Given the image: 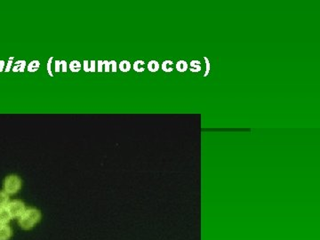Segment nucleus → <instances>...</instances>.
Masks as SVG:
<instances>
[{"mask_svg":"<svg viewBox=\"0 0 320 240\" xmlns=\"http://www.w3.org/2000/svg\"><path fill=\"white\" fill-rule=\"evenodd\" d=\"M53 60V57H50L49 60L47 61V72L48 74L50 75V77H53V74L52 72V69H51V65H52V60Z\"/></svg>","mask_w":320,"mask_h":240,"instance_id":"18","label":"nucleus"},{"mask_svg":"<svg viewBox=\"0 0 320 240\" xmlns=\"http://www.w3.org/2000/svg\"><path fill=\"white\" fill-rule=\"evenodd\" d=\"M15 64H18L20 66V69H19V72H24L25 70V68L27 66L26 60H17L15 62Z\"/></svg>","mask_w":320,"mask_h":240,"instance_id":"17","label":"nucleus"},{"mask_svg":"<svg viewBox=\"0 0 320 240\" xmlns=\"http://www.w3.org/2000/svg\"><path fill=\"white\" fill-rule=\"evenodd\" d=\"M9 203V195L4 190L0 191V207H7Z\"/></svg>","mask_w":320,"mask_h":240,"instance_id":"8","label":"nucleus"},{"mask_svg":"<svg viewBox=\"0 0 320 240\" xmlns=\"http://www.w3.org/2000/svg\"><path fill=\"white\" fill-rule=\"evenodd\" d=\"M13 57H10L9 58V60L7 61V65L6 66V69H5V71L6 72H9L11 69H12V66H13Z\"/></svg>","mask_w":320,"mask_h":240,"instance_id":"19","label":"nucleus"},{"mask_svg":"<svg viewBox=\"0 0 320 240\" xmlns=\"http://www.w3.org/2000/svg\"><path fill=\"white\" fill-rule=\"evenodd\" d=\"M7 211L9 212L12 218H19L22 213L26 210L25 204L20 200H13L9 201L7 206Z\"/></svg>","mask_w":320,"mask_h":240,"instance_id":"3","label":"nucleus"},{"mask_svg":"<svg viewBox=\"0 0 320 240\" xmlns=\"http://www.w3.org/2000/svg\"><path fill=\"white\" fill-rule=\"evenodd\" d=\"M12 219L7 207H0V225L7 224Z\"/></svg>","mask_w":320,"mask_h":240,"instance_id":"5","label":"nucleus"},{"mask_svg":"<svg viewBox=\"0 0 320 240\" xmlns=\"http://www.w3.org/2000/svg\"><path fill=\"white\" fill-rule=\"evenodd\" d=\"M131 68H132L131 63L128 60H123V61L120 62L119 69L121 71H123V72H128L131 69Z\"/></svg>","mask_w":320,"mask_h":240,"instance_id":"12","label":"nucleus"},{"mask_svg":"<svg viewBox=\"0 0 320 240\" xmlns=\"http://www.w3.org/2000/svg\"><path fill=\"white\" fill-rule=\"evenodd\" d=\"M190 66H191V71L192 72H198L200 71L201 69V67H200V61L198 60H192L190 62Z\"/></svg>","mask_w":320,"mask_h":240,"instance_id":"16","label":"nucleus"},{"mask_svg":"<svg viewBox=\"0 0 320 240\" xmlns=\"http://www.w3.org/2000/svg\"><path fill=\"white\" fill-rule=\"evenodd\" d=\"M104 71L105 72H109L110 69H109V62L108 60H104Z\"/></svg>","mask_w":320,"mask_h":240,"instance_id":"23","label":"nucleus"},{"mask_svg":"<svg viewBox=\"0 0 320 240\" xmlns=\"http://www.w3.org/2000/svg\"><path fill=\"white\" fill-rule=\"evenodd\" d=\"M55 72H67L68 71V64L65 60H56L55 61V67H54Z\"/></svg>","mask_w":320,"mask_h":240,"instance_id":"7","label":"nucleus"},{"mask_svg":"<svg viewBox=\"0 0 320 240\" xmlns=\"http://www.w3.org/2000/svg\"><path fill=\"white\" fill-rule=\"evenodd\" d=\"M69 69H70L72 72L76 73V72H78L80 69H81L82 65H81V63H80L78 60H72V61L69 63Z\"/></svg>","mask_w":320,"mask_h":240,"instance_id":"10","label":"nucleus"},{"mask_svg":"<svg viewBox=\"0 0 320 240\" xmlns=\"http://www.w3.org/2000/svg\"><path fill=\"white\" fill-rule=\"evenodd\" d=\"M83 69L86 72H95L96 71V61L95 60H84Z\"/></svg>","mask_w":320,"mask_h":240,"instance_id":"6","label":"nucleus"},{"mask_svg":"<svg viewBox=\"0 0 320 240\" xmlns=\"http://www.w3.org/2000/svg\"><path fill=\"white\" fill-rule=\"evenodd\" d=\"M176 69L179 72H184L188 69V64L185 60H180L176 64Z\"/></svg>","mask_w":320,"mask_h":240,"instance_id":"13","label":"nucleus"},{"mask_svg":"<svg viewBox=\"0 0 320 240\" xmlns=\"http://www.w3.org/2000/svg\"><path fill=\"white\" fill-rule=\"evenodd\" d=\"M98 72L104 71V60H98L97 61V69Z\"/></svg>","mask_w":320,"mask_h":240,"instance_id":"20","label":"nucleus"},{"mask_svg":"<svg viewBox=\"0 0 320 240\" xmlns=\"http://www.w3.org/2000/svg\"><path fill=\"white\" fill-rule=\"evenodd\" d=\"M204 59H205L206 62H207V71H206V73L204 75V77H207L208 73H209V70H210V63H209V60H208L207 57H204Z\"/></svg>","mask_w":320,"mask_h":240,"instance_id":"22","label":"nucleus"},{"mask_svg":"<svg viewBox=\"0 0 320 240\" xmlns=\"http://www.w3.org/2000/svg\"><path fill=\"white\" fill-rule=\"evenodd\" d=\"M143 64H144V61L143 60H137L133 63V69L136 71V72H143L144 71V69H143Z\"/></svg>","mask_w":320,"mask_h":240,"instance_id":"14","label":"nucleus"},{"mask_svg":"<svg viewBox=\"0 0 320 240\" xmlns=\"http://www.w3.org/2000/svg\"><path fill=\"white\" fill-rule=\"evenodd\" d=\"M5 67H6V62H5V60H0V72H2L3 70H5Z\"/></svg>","mask_w":320,"mask_h":240,"instance_id":"24","label":"nucleus"},{"mask_svg":"<svg viewBox=\"0 0 320 240\" xmlns=\"http://www.w3.org/2000/svg\"><path fill=\"white\" fill-rule=\"evenodd\" d=\"M159 63L157 60H151L148 64V69L150 72H156L159 69Z\"/></svg>","mask_w":320,"mask_h":240,"instance_id":"11","label":"nucleus"},{"mask_svg":"<svg viewBox=\"0 0 320 240\" xmlns=\"http://www.w3.org/2000/svg\"><path fill=\"white\" fill-rule=\"evenodd\" d=\"M172 64H173L172 60H166V61H164L163 64H162V69L165 72H172L173 71V69L171 67Z\"/></svg>","mask_w":320,"mask_h":240,"instance_id":"15","label":"nucleus"},{"mask_svg":"<svg viewBox=\"0 0 320 240\" xmlns=\"http://www.w3.org/2000/svg\"><path fill=\"white\" fill-rule=\"evenodd\" d=\"M12 236V229L7 224L0 225V240H8Z\"/></svg>","mask_w":320,"mask_h":240,"instance_id":"4","label":"nucleus"},{"mask_svg":"<svg viewBox=\"0 0 320 240\" xmlns=\"http://www.w3.org/2000/svg\"><path fill=\"white\" fill-rule=\"evenodd\" d=\"M40 67V62H39V60H32L29 65H28V67H27V69H28V71L29 72H31V73H33V72H36L38 69V68Z\"/></svg>","mask_w":320,"mask_h":240,"instance_id":"9","label":"nucleus"},{"mask_svg":"<svg viewBox=\"0 0 320 240\" xmlns=\"http://www.w3.org/2000/svg\"><path fill=\"white\" fill-rule=\"evenodd\" d=\"M21 188V180L18 175L10 174L4 180V191L8 195L16 194Z\"/></svg>","mask_w":320,"mask_h":240,"instance_id":"2","label":"nucleus"},{"mask_svg":"<svg viewBox=\"0 0 320 240\" xmlns=\"http://www.w3.org/2000/svg\"><path fill=\"white\" fill-rule=\"evenodd\" d=\"M109 69H110V71L112 72H117L118 70V64L115 60H111V61H109Z\"/></svg>","mask_w":320,"mask_h":240,"instance_id":"21","label":"nucleus"},{"mask_svg":"<svg viewBox=\"0 0 320 240\" xmlns=\"http://www.w3.org/2000/svg\"><path fill=\"white\" fill-rule=\"evenodd\" d=\"M41 219V212L38 209L29 207L18 218V222L21 229H30L38 224Z\"/></svg>","mask_w":320,"mask_h":240,"instance_id":"1","label":"nucleus"}]
</instances>
